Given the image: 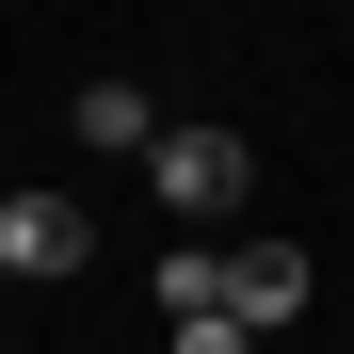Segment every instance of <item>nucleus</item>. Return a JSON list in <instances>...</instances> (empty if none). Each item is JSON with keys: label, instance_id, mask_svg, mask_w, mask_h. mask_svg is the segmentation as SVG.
Returning <instances> with one entry per match:
<instances>
[{"label": "nucleus", "instance_id": "3", "mask_svg": "<svg viewBox=\"0 0 354 354\" xmlns=\"http://www.w3.org/2000/svg\"><path fill=\"white\" fill-rule=\"evenodd\" d=\"M225 322H242V338L306 322V242H225Z\"/></svg>", "mask_w": 354, "mask_h": 354}, {"label": "nucleus", "instance_id": "2", "mask_svg": "<svg viewBox=\"0 0 354 354\" xmlns=\"http://www.w3.org/2000/svg\"><path fill=\"white\" fill-rule=\"evenodd\" d=\"M81 258H97L81 194H0V274H17V290H65Z\"/></svg>", "mask_w": 354, "mask_h": 354}, {"label": "nucleus", "instance_id": "1", "mask_svg": "<svg viewBox=\"0 0 354 354\" xmlns=\"http://www.w3.org/2000/svg\"><path fill=\"white\" fill-rule=\"evenodd\" d=\"M145 194H161L177 225H225V209L258 194V145H242V129H161V145H145Z\"/></svg>", "mask_w": 354, "mask_h": 354}, {"label": "nucleus", "instance_id": "4", "mask_svg": "<svg viewBox=\"0 0 354 354\" xmlns=\"http://www.w3.org/2000/svg\"><path fill=\"white\" fill-rule=\"evenodd\" d=\"M65 113H81V145H113V161H145V145H161V129H177V113H161V97H145V81H81V97H65Z\"/></svg>", "mask_w": 354, "mask_h": 354}, {"label": "nucleus", "instance_id": "5", "mask_svg": "<svg viewBox=\"0 0 354 354\" xmlns=\"http://www.w3.org/2000/svg\"><path fill=\"white\" fill-rule=\"evenodd\" d=\"M209 306H225V242H177L161 258V322H209Z\"/></svg>", "mask_w": 354, "mask_h": 354}, {"label": "nucleus", "instance_id": "6", "mask_svg": "<svg viewBox=\"0 0 354 354\" xmlns=\"http://www.w3.org/2000/svg\"><path fill=\"white\" fill-rule=\"evenodd\" d=\"M161 354H242V322H225V306H209V322H177Z\"/></svg>", "mask_w": 354, "mask_h": 354}]
</instances>
